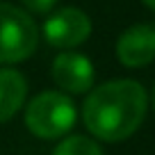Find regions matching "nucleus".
Masks as SVG:
<instances>
[{
  "instance_id": "9",
  "label": "nucleus",
  "mask_w": 155,
  "mask_h": 155,
  "mask_svg": "<svg viewBox=\"0 0 155 155\" xmlns=\"http://www.w3.org/2000/svg\"><path fill=\"white\" fill-rule=\"evenodd\" d=\"M23 5L30 12H34V14H48L57 5V0H23Z\"/></svg>"
},
{
  "instance_id": "3",
  "label": "nucleus",
  "mask_w": 155,
  "mask_h": 155,
  "mask_svg": "<svg viewBox=\"0 0 155 155\" xmlns=\"http://www.w3.org/2000/svg\"><path fill=\"white\" fill-rule=\"evenodd\" d=\"M39 30L28 12L0 2V64H18L37 50Z\"/></svg>"
},
{
  "instance_id": "8",
  "label": "nucleus",
  "mask_w": 155,
  "mask_h": 155,
  "mask_svg": "<svg viewBox=\"0 0 155 155\" xmlns=\"http://www.w3.org/2000/svg\"><path fill=\"white\" fill-rule=\"evenodd\" d=\"M53 155H103L101 146L84 135H71L55 146Z\"/></svg>"
},
{
  "instance_id": "2",
  "label": "nucleus",
  "mask_w": 155,
  "mask_h": 155,
  "mask_svg": "<svg viewBox=\"0 0 155 155\" xmlns=\"http://www.w3.org/2000/svg\"><path fill=\"white\" fill-rule=\"evenodd\" d=\"M75 103L62 91H41L25 105V128L39 139H62L75 126Z\"/></svg>"
},
{
  "instance_id": "7",
  "label": "nucleus",
  "mask_w": 155,
  "mask_h": 155,
  "mask_svg": "<svg viewBox=\"0 0 155 155\" xmlns=\"http://www.w3.org/2000/svg\"><path fill=\"white\" fill-rule=\"evenodd\" d=\"M28 82L16 68H0V123L9 121L12 116L25 105Z\"/></svg>"
},
{
  "instance_id": "6",
  "label": "nucleus",
  "mask_w": 155,
  "mask_h": 155,
  "mask_svg": "<svg viewBox=\"0 0 155 155\" xmlns=\"http://www.w3.org/2000/svg\"><path fill=\"white\" fill-rule=\"evenodd\" d=\"M116 57L123 66L139 68L155 59V25L137 23L116 41Z\"/></svg>"
},
{
  "instance_id": "4",
  "label": "nucleus",
  "mask_w": 155,
  "mask_h": 155,
  "mask_svg": "<svg viewBox=\"0 0 155 155\" xmlns=\"http://www.w3.org/2000/svg\"><path fill=\"white\" fill-rule=\"evenodd\" d=\"M41 32H44V39L53 48L71 50V48H78L80 44H84L89 39V34H91V21L78 7H62V9L53 12L46 18Z\"/></svg>"
},
{
  "instance_id": "5",
  "label": "nucleus",
  "mask_w": 155,
  "mask_h": 155,
  "mask_svg": "<svg viewBox=\"0 0 155 155\" xmlns=\"http://www.w3.org/2000/svg\"><path fill=\"white\" fill-rule=\"evenodd\" d=\"M94 64L89 57L80 53H59L53 62V80L57 87L68 94H84L94 87Z\"/></svg>"
},
{
  "instance_id": "10",
  "label": "nucleus",
  "mask_w": 155,
  "mask_h": 155,
  "mask_svg": "<svg viewBox=\"0 0 155 155\" xmlns=\"http://www.w3.org/2000/svg\"><path fill=\"white\" fill-rule=\"evenodd\" d=\"M144 5H148V7H150V9H153V12H155V0H144Z\"/></svg>"
},
{
  "instance_id": "11",
  "label": "nucleus",
  "mask_w": 155,
  "mask_h": 155,
  "mask_svg": "<svg viewBox=\"0 0 155 155\" xmlns=\"http://www.w3.org/2000/svg\"><path fill=\"white\" fill-rule=\"evenodd\" d=\"M153 110H155V87H153Z\"/></svg>"
},
{
  "instance_id": "1",
  "label": "nucleus",
  "mask_w": 155,
  "mask_h": 155,
  "mask_svg": "<svg viewBox=\"0 0 155 155\" xmlns=\"http://www.w3.org/2000/svg\"><path fill=\"white\" fill-rule=\"evenodd\" d=\"M148 107V96L137 80H110L89 89L82 105L87 130L101 141H123L135 135Z\"/></svg>"
}]
</instances>
